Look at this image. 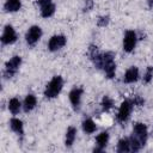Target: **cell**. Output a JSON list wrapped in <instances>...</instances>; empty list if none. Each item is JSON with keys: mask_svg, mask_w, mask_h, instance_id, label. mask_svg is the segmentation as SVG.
<instances>
[{"mask_svg": "<svg viewBox=\"0 0 153 153\" xmlns=\"http://www.w3.org/2000/svg\"><path fill=\"white\" fill-rule=\"evenodd\" d=\"M36 103H37L36 97H35L33 94H27L26 98H25V100H24V110H25L26 112L31 111V110L36 106Z\"/></svg>", "mask_w": 153, "mask_h": 153, "instance_id": "9a60e30c", "label": "cell"}, {"mask_svg": "<svg viewBox=\"0 0 153 153\" xmlns=\"http://www.w3.org/2000/svg\"><path fill=\"white\" fill-rule=\"evenodd\" d=\"M139 78V69L136 67H130L126 74H124V78H123V81L124 82H134L136 81Z\"/></svg>", "mask_w": 153, "mask_h": 153, "instance_id": "7c38bea8", "label": "cell"}, {"mask_svg": "<svg viewBox=\"0 0 153 153\" xmlns=\"http://www.w3.org/2000/svg\"><path fill=\"white\" fill-rule=\"evenodd\" d=\"M82 129H84V131L85 133H87V134H91V133H93L94 130H96V124H94V122L92 121V120H85L84 122H82Z\"/></svg>", "mask_w": 153, "mask_h": 153, "instance_id": "d6986e66", "label": "cell"}, {"mask_svg": "<svg viewBox=\"0 0 153 153\" xmlns=\"http://www.w3.org/2000/svg\"><path fill=\"white\" fill-rule=\"evenodd\" d=\"M153 78V67H148L147 71H146V74L143 76V81L145 82H149Z\"/></svg>", "mask_w": 153, "mask_h": 153, "instance_id": "7402d4cb", "label": "cell"}, {"mask_svg": "<svg viewBox=\"0 0 153 153\" xmlns=\"http://www.w3.org/2000/svg\"><path fill=\"white\" fill-rule=\"evenodd\" d=\"M22 6V1L20 0H6L4 7L7 12H16Z\"/></svg>", "mask_w": 153, "mask_h": 153, "instance_id": "4fadbf2b", "label": "cell"}, {"mask_svg": "<svg viewBox=\"0 0 153 153\" xmlns=\"http://www.w3.org/2000/svg\"><path fill=\"white\" fill-rule=\"evenodd\" d=\"M136 33L133 31V30H129L126 32L124 35V38H123V49L127 51V53H130L134 48H135V44H136Z\"/></svg>", "mask_w": 153, "mask_h": 153, "instance_id": "5b68a950", "label": "cell"}, {"mask_svg": "<svg viewBox=\"0 0 153 153\" xmlns=\"http://www.w3.org/2000/svg\"><path fill=\"white\" fill-rule=\"evenodd\" d=\"M81 94H82V90L79 88V87H74V88L69 92V100H71V103H72L74 110H78V109H79Z\"/></svg>", "mask_w": 153, "mask_h": 153, "instance_id": "8fae6325", "label": "cell"}, {"mask_svg": "<svg viewBox=\"0 0 153 153\" xmlns=\"http://www.w3.org/2000/svg\"><path fill=\"white\" fill-rule=\"evenodd\" d=\"M66 44V37L63 35H55L49 39L48 48L50 51H56Z\"/></svg>", "mask_w": 153, "mask_h": 153, "instance_id": "9c48e42d", "label": "cell"}, {"mask_svg": "<svg viewBox=\"0 0 153 153\" xmlns=\"http://www.w3.org/2000/svg\"><path fill=\"white\" fill-rule=\"evenodd\" d=\"M38 5L41 6V14L44 18L51 17L55 12V5L51 0H38Z\"/></svg>", "mask_w": 153, "mask_h": 153, "instance_id": "52a82bcc", "label": "cell"}, {"mask_svg": "<svg viewBox=\"0 0 153 153\" xmlns=\"http://www.w3.org/2000/svg\"><path fill=\"white\" fill-rule=\"evenodd\" d=\"M133 136L140 141V143L143 146L147 140V127L143 123H136L133 128Z\"/></svg>", "mask_w": 153, "mask_h": 153, "instance_id": "277c9868", "label": "cell"}, {"mask_svg": "<svg viewBox=\"0 0 153 153\" xmlns=\"http://www.w3.org/2000/svg\"><path fill=\"white\" fill-rule=\"evenodd\" d=\"M97 47H91V57L96 65V67L104 69L108 78H112L115 75L116 65L114 61V54L112 53H105V54H98Z\"/></svg>", "mask_w": 153, "mask_h": 153, "instance_id": "6da1fadb", "label": "cell"}, {"mask_svg": "<svg viewBox=\"0 0 153 153\" xmlns=\"http://www.w3.org/2000/svg\"><path fill=\"white\" fill-rule=\"evenodd\" d=\"M131 103L129 100H124L122 102L120 109H118V114H117V120L120 122H126L129 118L130 111H131Z\"/></svg>", "mask_w": 153, "mask_h": 153, "instance_id": "ba28073f", "label": "cell"}, {"mask_svg": "<svg viewBox=\"0 0 153 153\" xmlns=\"http://www.w3.org/2000/svg\"><path fill=\"white\" fill-rule=\"evenodd\" d=\"M143 103V100L141 99V98H139V97H135V99H134V104H136V105H141Z\"/></svg>", "mask_w": 153, "mask_h": 153, "instance_id": "cb8c5ba5", "label": "cell"}, {"mask_svg": "<svg viewBox=\"0 0 153 153\" xmlns=\"http://www.w3.org/2000/svg\"><path fill=\"white\" fill-rule=\"evenodd\" d=\"M10 127L13 131H16L17 134H23L24 133V128H23V122L19 118H12L10 121Z\"/></svg>", "mask_w": 153, "mask_h": 153, "instance_id": "2e32d148", "label": "cell"}, {"mask_svg": "<svg viewBox=\"0 0 153 153\" xmlns=\"http://www.w3.org/2000/svg\"><path fill=\"white\" fill-rule=\"evenodd\" d=\"M41 36H42V30H41V27L33 25V26H31V27L27 30L26 36H25V39H26L27 44L33 45L36 42H38V39L41 38Z\"/></svg>", "mask_w": 153, "mask_h": 153, "instance_id": "8992f818", "label": "cell"}, {"mask_svg": "<svg viewBox=\"0 0 153 153\" xmlns=\"http://www.w3.org/2000/svg\"><path fill=\"white\" fill-rule=\"evenodd\" d=\"M62 86H63V80L60 75H56L54 76L49 84L47 85L45 87V91H44V94L47 98H55L62 90Z\"/></svg>", "mask_w": 153, "mask_h": 153, "instance_id": "7a4b0ae2", "label": "cell"}, {"mask_svg": "<svg viewBox=\"0 0 153 153\" xmlns=\"http://www.w3.org/2000/svg\"><path fill=\"white\" fill-rule=\"evenodd\" d=\"M130 151V141L128 139H121L117 145V152H128Z\"/></svg>", "mask_w": 153, "mask_h": 153, "instance_id": "ffe728a7", "label": "cell"}, {"mask_svg": "<svg viewBox=\"0 0 153 153\" xmlns=\"http://www.w3.org/2000/svg\"><path fill=\"white\" fill-rule=\"evenodd\" d=\"M108 22H109V18H108V17H102V18L99 19V22H98V25L104 26V25L108 24Z\"/></svg>", "mask_w": 153, "mask_h": 153, "instance_id": "603a6c76", "label": "cell"}, {"mask_svg": "<svg viewBox=\"0 0 153 153\" xmlns=\"http://www.w3.org/2000/svg\"><path fill=\"white\" fill-rule=\"evenodd\" d=\"M16 39H17V35H16L14 29L11 25H6L4 29L2 36H1V42L4 44H11V43H14Z\"/></svg>", "mask_w": 153, "mask_h": 153, "instance_id": "30bf717a", "label": "cell"}, {"mask_svg": "<svg viewBox=\"0 0 153 153\" xmlns=\"http://www.w3.org/2000/svg\"><path fill=\"white\" fill-rule=\"evenodd\" d=\"M114 103H112V99L108 96H104L103 97V100H102V108L104 111H109L111 108H112Z\"/></svg>", "mask_w": 153, "mask_h": 153, "instance_id": "44dd1931", "label": "cell"}, {"mask_svg": "<svg viewBox=\"0 0 153 153\" xmlns=\"http://www.w3.org/2000/svg\"><path fill=\"white\" fill-rule=\"evenodd\" d=\"M8 109H10V111H11L13 115L18 114L19 110H20V102H19V99H18V98H12V99L8 102Z\"/></svg>", "mask_w": 153, "mask_h": 153, "instance_id": "ac0fdd59", "label": "cell"}, {"mask_svg": "<svg viewBox=\"0 0 153 153\" xmlns=\"http://www.w3.org/2000/svg\"><path fill=\"white\" fill-rule=\"evenodd\" d=\"M76 135V129L74 127H69L66 131V146H72V143L75 140Z\"/></svg>", "mask_w": 153, "mask_h": 153, "instance_id": "e0dca14e", "label": "cell"}, {"mask_svg": "<svg viewBox=\"0 0 153 153\" xmlns=\"http://www.w3.org/2000/svg\"><path fill=\"white\" fill-rule=\"evenodd\" d=\"M108 141H109V134H108V131H102V133L97 136V145H98V148L94 149V151H102V149L106 146Z\"/></svg>", "mask_w": 153, "mask_h": 153, "instance_id": "5bb4252c", "label": "cell"}, {"mask_svg": "<svg viewBox=\"0 0 153 153\" xmlns=\"http://www.w3.org/2000/svg\"><path fill=\"white\" fill-rule=\"evenodd\" d=\"M20 63H22V57L20 56H13L11 60H8L6 62V68H5V75L7 78L12 76L17 71L18 68L20 67Z\"/></svg>", "mask_w": 153, "mask_h": 153, "instance_id": "3957f363", "label": "cell"}]
</instances>
